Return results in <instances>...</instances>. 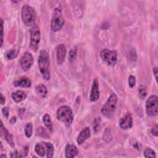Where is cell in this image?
I'll list each match as a JSON object with an SVG mask.
<instances>
[{"label": "cell", "mask_w": 158, "mask_h": 158, "mask_svg": "<svg viewBox=\"0 0 158 158\" xmlns=\"http://www.w3.org/2000/svg\"><path fill=\"white\" fill-rule=\"evenodd\" d=\"M38 64L39 70L45 80H49L51 77L49 70V57L48 52L45 50H41L38 56Z\"/></svg>", "instance_id": "6da1fadb"}, {"label": "cell", "mask_w": 158, "mask_h": 158, "mask_svg": "<svg viewBox=\"0 0 158 158\" xmlns=\"http://www.w3.org/2000/svg\"><path fill=\"white\" fill-rule=\"evenodd\" d=\"M56 116L58 120L64 123L67 126H70L73 120L72 110L68 106L59 107L57 110Z\"/></svg>", "instance_id": "7a4b0ae2"}, {"label": "cell", "mask_w": 158, "mask_h": 158, "mask_svg": "<svg viewBox=\"0 0 158 158\" xmlns=\"http://www.w3.org/2000/svg\"><path fill=\"white\" fill-rule=\"evenodd\" d=\"M21 17L23 23L26 26H33L36 20V13L34 9L28 5H24L22 7Z\"/></svg>", "instance_id": "3957f363"}, {"label": "cell", "mask_w": 158, "mask_h": 158, "mask_svg": "<svg viewBox=\"0 0 158 158\" xmlns=\"http://www.w3.org/2000/svg\"><path fill=\"white\" fill-rule=\"evenodd\" d=\"M64 24V19L62 17L61 9L57 7L55 8L52 12L51 29L52 31H57L62 29Z\"/></svg>", "instance_id": "277c9868"}, {"label": "cell", "mask_w": 158, "mask_h": 158, "mask_svg": "<svg viewBox=\"0 0 158 158\" xmlns=\"http://www.w3.org/2000/svg\"><path fill=\"white\" fill-rule=\"evenodd\" d=\"M117 102V96L114 93L111 94L104 105L102 106L101 109V113L106 117H109L115 110Z\"/></svg>", "instance_id": "5b68a950"}, {"label": "cell", "mask_w": 158, "mask_h": 158, "mask_svg": "<svg viewBox=\"0 0 158 158\" xmlns=\"http://www.w3.org/2000/svg\"><path fill=\"white\" fill-rule=\"evenodd\" d=\"M30 39L29 47L31 51L36 52L38 49L40 41V31L38 26L33 25L30 30Z\"/></svg>", "instance_id": "8992f818"}, {"label": "cell", "mask_w": 158, "mask_h": 158, "mask_svg": "<svg viewBox=\"0 0 158 158\" xmlns=\"http://www.w3.org/2000/svg\"><path fill=\"white\" fill-rule=\"evenodd\" d=\"M158 98L156 95H151L146 101V112L149 116H155L157 114Z\"/></svg>", "instance_id": "52a82bcc"}, {"label": "cell", "mask_w": 158, "mask_h": 158, "mask_svg": "<svg viewBox=\"0 0 158 158\" xmlns=\"http://www.w3.org/2000/svg\"><path fill=\"white\" fill-rule=\"evenodd\" d=\"M100 57L102 60L109 65L115 64L117 60V54L115 51L107 49H102L100 52Z\"/></svg>", "instance_id": "ba28073f"}, {"label": "cell", "mask_w": 158, "mask_h": 158, "mask_svg": "<svg viewBox=\"0 0 158 158\" xmlns=\"http://www.w3.org/2000/svg\"><path fill=\"white\" fill-rule=\"evenodd\" d=\"M33 63V58L31 53L25 52L20 59V66L23 71H28Z\"/></svg>", "instance_id": "9c48e42d"}, {"label": "cell", "mask_w": 158, "mask_h": 158, "mask_svg": "<svg viewBox=\"0 0 158 158\" xmlns=\"http://www.w3.org/2000/svg\"><path fill=\"white\" fill-rule=\"evenodd\" d=\"M67 53L66 46L64 44H60L57 47L56 50V59L57 63L59 65H61L65 60Z\"/></svg>", "instance_id": "30bf717a"}, {"label": "cell", "mask_w": 158, "mask_h": 158, "mask_svg": "<svg viewBox=\"0 0 158 158\" xmlns=\"http://www.w3.org/2000/svg\"><path fill=\"white\" fill-rule=\"evenodd\" d=\"M120 127L123 130L129 129L133 126V119L131 114L127 113L119 121Z\"/></svg>", "instance_id": "8fae6325"}, {"label": "cell", "mask_w": 158, "mask_h": 158, "mask_svg": "<svg viewBox=\"0 0 158 158\" xmlns=\"http://www.w3.org/2000/svg\"><path fill=\"white\" fill-rule=\"evenodd\" d=\"M99 98V84L98 80L95 78L93 81L91 89L89 95V99L92 102L97 101Z\"/></svg>", "instance_id": "7c38bea8"}, {"label": "cell", "mask_w": 158, "mask_h": 158, "mask_svg": "<svg viewBox=\"0 0 158 158\" xmlns=\"http://www.w3.org/2000/svg\"><path fill=\"white\" fill-rule=\"evenodd\" d=\"M91 135V131L89 127H86L83 128L79 133L77 136V143L80 145L83 144L88 138L90 137Z\"/></svg>", "instance_id": "4fadbf2b"}, {"label": "cell", "mask_w": 158, "mask_h": 158, "mask_svg": "<svg viewBox=\"0 0 158 158\" xmlns=\"http://www.w3.org/2000/svg\"><path fill=\"white\" fill-rule=\"evenodd\" d=\"M65 157H74L78 154V150L76 146L71 144H67L65 148Z\"/></svg>", "instance_id": "5bb4252c"}, {"label": "cell", "mask_w": 158, "mask_h": 158, "mask_svg": "<svg viewBox=\"0 0 158 158\" xmlns=\"http://www.w3.org/2000/svg\"><path fill=\"white\" fill-rule=\"evenodd\" d=\"M31 85V82L30 80L26 77H22L19 78L14 83V86H20L23 88H28Z\"/></svg>", "instance_id": "9a60e30c"}, {"label": "cell", "mask_w": 158, "mask_h": 158, "mask_svg": "<svg viewBox=\"0 0 158 158\" xmlns=\"http://www.w3.org/2000/svg\"><path fill=\"white\" fill-rule=\"evenodd\" d=\"M1 133L2 135L4 136V138L6 139L7 142L9 143V144H10L12 147H14V141H13V139H12V136L8 131V130L6 129V128L5 127H4L2 122H1Z\"/></svg>", "instance_id": "2e32d148"}, {"label": "cell", "mask_w": 158, "mask_h": 158, "mask_svg": "<svg viewBox=\"0 0 158 158\" xmlns=\"http://www.w3.org/2000/svg\"><path fill=\"white\" fill-rule=\"evenodd\" d=\"M11 96L13 100L17 103H19L27 98L26 93L22 91H17L14 92L12 93Z\"/></svg>", "instance_id": "e0dca14e"}, {"label": "cell", "mask_w": 158, "mask_h": 158, "mask_svg": "<svg viewBox=\"0 0 158 158\" xmlns=\"http://www.w3.org/2000/svg\"><path fill=\"white\" fill-rule=\"evenodd\" d=\"M35 152L41 157H44L46 152V149L45 146L43 143H37L35 147Z\"/></svg>", "instance_id": "ac0fdd59"}, {"label": "cell", "mask_w": 158, "mask_h": 158, "mask_svg": "<svg viewBox=\"0 0 158 158\" xmlns=\"http://www.w3.org/2000/svg\"><path fill=\"white\" fill-rule=\"evenodd\" d=\"M36 93L42 98H45L48 93L46 86L43 84H40L36 86Z\"/></svg>", "instance_id": "d6986e66"}, {"label": "cell", "mask_w": 158, "mask_h": 158, "mask_svg": "<svg viewBox=\"0 0 158 158\" xmlns=\"http://www.w3.org/2000/svg\"><path fill=\"white\" fill-rule=\"evenodd\" d=\"M44 144L45 149H46V152L47 157L51 158L53 156L54 154V147L53 145L51 143L48 142H43Z\"/></svg>", "instance_id": "ffe728a7"}, {"label": "cell", "mask_w": 158, "mask_h": 158, "mask_svg": "<svg viewBox=\"0 0 158 158\" xmlns=\"http://www.w3.org/2000/svg\"><path fill=\"white\" fill-rule=\"evenodd\" d=\"M43 122L47 128L50 131H52V125L51 120V117L48 114H46L43 116Z\"/></svg>", "instance_id": "44dd1931"}, {"label": "cell", "mask_w": 158, "mask_h": 158, "mask_svg": "<svg viewBox=\"0 0 158 158\" xmlns=\"http://www.w3.org/2000/svg\"><path fill=\"white\" fill-rule=\"evenodd\" d=\"M24 132H25V135L27 138H30L31 136L32 133H33V125L31 123H28L25 125Z\"/></svg>", "instance_id": "7402d4cb"}, {"label": "cell", "mask_w": 158, "mask_h": 158, "mask_svg": "<svg viewBox=\"0 0 158 158\" xmlns=\"http://www.w3.org/2000/svg\"><path fill=\"white\" fill-rule=\"evenodd\" d=\"M19 54V50H17L15 49H11L8 51V52L6 54V57L9 60H11L14 59Z\"/></svg>", "instance_id": "603a6c76"}, {"label": "cell", "mask_w": 158, "mask_h": 158, "mask_svg": "<svg viewBox=\"0 0 158 158\" xmlns=\"http://www.w3.org/2000/svg\"><path fill=\"white\" fill-rule=\"evenodd\" d=\"M144 156L145 157H151L154 158L156 157V152L150 148H147L144 152Z\"/></svg>", "instance_id": "cb8c5ba5"}, {"label": "cell", "mask_w": 158, "mask_h": 158, "mask_svg": "<svg viewBox=\"0 0 158 158\" xmlns=\"http://www.w3.org/2000/svg\"><path fill=\"white\" fill-rule=\"evenodd\" d=\"M36 135L39 136H42L44 138H48L49 136L48 135V133L46 132V130L43 127H38L36 131Z\"/></svg>", "instance_id": "d4e9b609"}, {"label": "cell", "mask_w": 158, "mask_h": 158, "mask_svg": "<svg viewBox=\"0 0 158 158\" xmlns=\"http://www.w3.org/2000/svg\"><path fill=\"white\" fill-rule=\"evenodd\" d=\"M76 56H77V48L75 47V48H72L69 52V60L70 62H72L75 60Z\"/></svg>", "instance_id": "484cf974"}, {"label": "cell", "mask_w": 158, "mask_h": 158, "mask_svg": "<svg viewBox=\"0 0 158 158\" xmlns=\"http://www.w3.org/2000/svg\"><path fill=\"white\" fill-rule=\"evenodd\" d=\"M138 92H139V96L141 99L145 98V97L147 95V93H146V88L143 85H141L139 86V89H138Z\"/></svg>", "instance_id": "4316f807"}, {"label": "cell", "mask_w": 158, "mask_h": 158, "mask_svg": "<svg viewBox=\"0 0 158 158\" xmlns=\"http://www.w3.org/2000/svg\"><path fill=\"white\" fill-rule=\"evenodd\" d=\"M128 85L131 88H134L135 86V83H136V78H135V77L133 76V75H130L128 78Z\"/></svg>", "instance_id": "83f0119b"}, {"label": "cell", "mask_w": 158, "mask_h": 158, "mask_svg": "<svg viewBox=\"0 0 158 158\" xmlns=\"http://www.w3.org/2000/svg\"><path fill=\"white\" fill-rule=\"evenodd\" d=\"M9 112V110L8 107H4L2 109V113L3 115H4L6 118H8Z\"/></svg>", "instance_id": "f1b7e54d"}, {"label": "cell", "mask_w": 158, "mask_h": 158, "mask_svg": "<svg viewBox=\"0 0 158 158\" xmlns=\"http://www.w3.org/2000/svg\"><path fill=\"white\" fill-rule=\"evenodd\" d=\"M3 20L2 19H1V46H2L3 42Z\"/></svg>", "instance_id": "f546056e"}, {"label": "cell", "mask_w": 158, "mask_h": 158, "mask_svg": "<svg viewBox=\"0 0 158 158\" xmlns=\"http://www.w3.org/2000/svg\"><path fill=\"white\" fill-rule=\"evenodd\" d=\"M157 125H156L152 129H151V133L152 135L155 136H157V133H158V131H157Z\"/></svg>", "instance_id": "4dcf8cb0"}, {"label": "cell", "mask_w": 158, "mask_h": 158, "mask_svg": "<svg viewBox=\"0 0 158 158\" xmlns=\"http://www.w3.org/2000/svg\"><path fill=\"white\" fill-rule=\"evenodd\" d=\"M100 121H101V119L100 118H97L95 119L94 120V126H93V128H94V130L96 131V129H98L99 125V123H100Z\"/></svg>", "instance_id": "1f68e13d"}, {"label": "cell", "mask_w": 158, "mask_h": 158, "mask_svg": "<svg viewBox=\"0 0 158 158\" xmlns=\"http://www.w3.org/2000/svg\"><path fill=\"white\" fill-rule=\"evenodd\" d=\"M5 102H6L5 97L3 96V94L2 93H1V105L4 104Z\"/></svg>", "instance_id": "d6a6232c"}, {"label": "cell", "mask_w": 158, "mask_h": 158, "mask_svg": "<svg viewBox=\"0 0 158 158\" xmlns=\"http://www.w3.org/2000/svg\"><path fill=\"white\" fill-rule=\"evenodd\" d=\"M153 73L154 74L155 76V78L157 80V67H154L153 69Z\"/></svg>", "instance_id": "836d02e7"}, {"label": "cell", "mask_w": 158, "mask_h": 158, "mask_svg": "<svg viewBox=\"0 0 158 158\" xmlns=\"http://www.w3.org/2000/svg\"><path fill=\"white\" fill-rule=\"evenodd\" d=\"M15 122H16V117H12L10 118V121H9V122H10L11 124L15 123Z\"/></svg>", "instance_id": "e575fe53"}, {"label": "cell", "mask_w": 158, "mask_h": 158, "mask_svg": "<svg viewBox=\"0 0 158 158\" xmlns=\"http://www.w3.org/2000/svg\"><path fill=\"white\" fill-rule=\"evenodd\" d=\"M3 157H7V156H6V155H1V158H2Z\"/></svg>", "instance_id": "d590c367"}]
</instances>
